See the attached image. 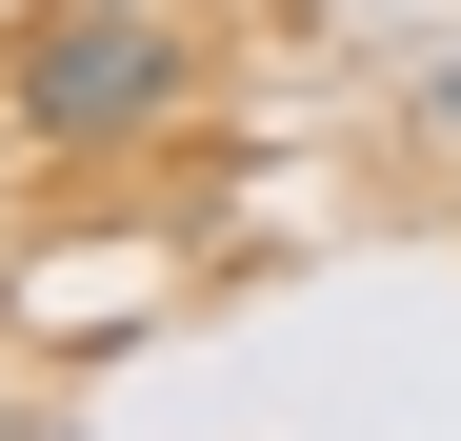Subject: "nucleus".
Masks as SVG:
<instances>
[{"label":"nucleus","instance_id":"obj_1","mask_svg":"<svg viewBox=\"0 0 461 441\" xmlns=\"http://www.w3.org/2000/svg\"><path fill=\"white\" fill-rule=\"evenodd\" d=\"M181 101H201L181 0H41L21 60H0V121L41 161H140V140H181Z\"/></svg>","mask_w":461,"mask_h":441},{"label":"nucleus","instance_id":"obj_2","mask_svg":"<svg viewBox=\"0 0 461 441\" xmlns=\"http://www.w3.org/2000/svg\"><path fill=\"white\" fill-rule=\"evenodd\" d=\"M421 140H461V60H441V81H421Z\"/></svg>","mask_w":461,"mask_h":441},{"label":"nucleus","instance_id":"obj_3","mask_svg":"<svg viewBox=\"0 0 461 441\" xmlns=\"http://www.w3.org/2000/svg\"><path fill=\"white\" fill-rule=\"evenodd\" d=\"M0 302H21V261H0Z\"/></svg>","mask_w":461,"mask_h":441}]
</instances>
